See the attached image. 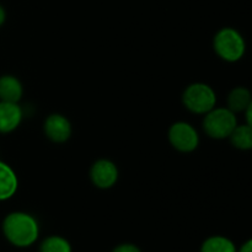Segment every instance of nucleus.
<instances>
[{"mask_svg": "<svg viewBox=\"0 0 252 252\" xmlns=\"http://www.w3.org/2000/svg\"><path fill=\"white\" fill-rule=\"evenodd\" d=\"M5 240L17 249H27L38 241L41 234L39 221L33 214L24 211L10 212L1 221Z\"/></svg>", "mask_w": 252, "mask_h": 252, "instance_id": "1", "label": "nucleus"}, {"mask_svg": "<svg viewBox=\"0 0 252 252\" xmlns=\"http://www.w3.org/2000/svg\"><path fill=\"white\" fill-rule=\"evenodd\" d=\"M246 48L245 37L234 27H221L213 37L214 53L226 63L241 61L245 56Z\"/></svg>", "mask_w": 252, "mask_h": 252, "instance_id": "2", "label": "nucleus"}, {"mask_svg": "<svg viewBox=\"0 0 252 252\" xmlns=\"http://www.w3.org/2000/svg\"><path fill=\"white\" fill-rule=\"evenodd\" d=\"M181 101L189 113L204 116L216 107L218 96L209 84L196 81L185 88Z\"/></svg>", "mask_w": 252, "mask_h": 252, "instance_id": "3", "label": "nucleus"}, {"mask_svg": "<svg viewBox=\"0 0 252 252\" xmlns=\"http://www.w3.org/2000/svg\"><path fill=\"white\" fill-rule=\"evenodd\" d=\"M239 125L238 116L228 107H214L203 116L202 129L204 134L214 140L229 139L233 130Z\"/></svg>", "mask_w": 252, "mask_h": 252, "instance_id": "4", "label": "nucleus"}, {"mask_svg": "<svg viewBox=\"0 0 252 252\" xmlns=\"http://www.w3.org/2000/svg\"><path fill=\"white\" fill-rule=\"evenodd\" d=\"M167 140L176 152L191 154L198 149L201 137L193 125L186 121H177L169 127Z\"/></svg>", "mask_w": 252, "mask_h": 252, "instance_id": "5", "label": "nucleus"}, {"mask_svg": "<svg viewBox=\"0 0 252 252\" xmlns=\"http://www.w3.org/2000/svg\"><path fill=\"white\" fill-rule=\"evenodd\" d=\"M90 181L96 189H110L116 186L120 179V170L112 160L101 158L95 160L89 170Z\"/></svg>", "mask_w": 252, "mask_h": 252, "instance_id": "6", "label": "nucleus"}, {"mask_svg": "<svg viewBox=\"0 0 252 252\" xmlns=\"http://www.w3.org/2000/svg\"><path fill=\"white\" fill-rule=\"evenodd\" d=\"M42 129L47 139L54 144H64L73 135V126L70 120L58 112L51 113L44 118Z\"/></svg>", "mask_w": 252, "mask_h": 252, "instance_id": "7", "label": "nucleus"}, {"mask_svg": "<svg viewBox=\"0 0 252 252\" xmlns=\"http://www.w3.org/2000/svg\"><path fill=\"white\" fill-rule=\"evenodd\" d=\"M25 111L20 103L0 101V134L15 132L22 123Z\"/></svg>", "mask_w": 252, "mask_h": 252, "instance_id": "8", "label": "nucleus"}, {"mask_svg": "<svg viewBox=\"0 0 252 252\" xmlns=\"http://www.w3.org/2000/svg\"><path fill=\"white\" fill-rule=\"evenodd\" d=\"M24 91V85L17 76L12 74L0 76V101L20 103Z\"/></svg>", "mask_w": 252, "mask_h": 252, "instance_id": "9", "label": "nucleus"}, {"mask_svg": "<svg viewBox=\"0 0 252 252\" xmlns=\"http://www.w3.org/2000/svg\"><path fill=\"white\" fill-rule=\"evenodd\" d=\"M19 189V177L15 170L0 160V202L7 201L16 194Z\"/></svg>", "mask_w": 252, "mask_h": 252, "instance_id": "10", "label": "nucleus"}, {"mask_svg": "<svg viewBox=\"0 0 252 252\" xmlns=\"http://www.w3.org/2000/svg\"><path fill=\"white\" fill-rule=\"evenodd\" d=\"M252 101V93L245 86H235L226 96V107L234 112L244 113Z\"/></svg>", "mask_w": 252, "mask_h": 252, "instance_id": "11", "label": "nucleus"}, {"mask_svg": "<svg viewBox=\"0 0 252 252\" xmlns=\"http://www.w3.org/2000/svg\"><path fill=\"white\" fill-rule=\"evenodd\" d=\"M199 252H238V248L228 236L212 235L204 239Z\"/></svg>", "mask_w": 252, "mask_h": 252, "instance_id": "12", "label": "nucleus"}, {"mask_svg": "<svg viewBox=\"0 0 252 252\" xmlns=\"http://www.w3.org/2000/svg\"><path fill=\"white\" fill-rule=\"evenodd\" d=\"M229 142L235 149L241 152L252 150V127L248 123L238 125L229 137Z\"/></svg>", "mask_w": 252, "mask_h": 252, "instance_id": "13", "label": "nucleus"}, {"mask_svg": "<svg viewBox=\"0 0 252 252\" xmlns=\"http://www.w3.org/2000/svg\"><path fill=\"white\" fill-rule=\"evenodd\" d=\"M38 252H73V246L64 236L49 235L39 243Z\"/></svg>", "mask_w": 252, "mask_h": 252, "instance_id": "14", "label": "nucleus"}, {"mask_svg": "<svg viewBox=\"0 0 252 252\" xmlns=\"http://www.w3.org/2000/svg\"><path fill=\"white\" fill-rule=\"evenodd\" d=\"M111 252H142L140 248L132 243H122L116 245Z\"/></svg>", "mask_w": 252, "mask_h": 252, "instance_id": "15", "label": "nucleus"}, {"mask_svg": "<svg viewBox=\"0 0 252 252\" xmlns=\"http://www.w3.org/2000/svg\"><path fill=\"white\" fill-rule=\"evenodd\" d=\"M238 252H252V238L246 240L245 243L238 249Z\"/></svg>", "mask_w": 252, "mask_h": 252, "instance_id": "16", "label": "nucleus"}, {"mask_svg": "<svg viewBox=\"0 0 252 252\" xmlns=\"http://www.w3.org/2000/svg\"><path fill=\"white\" fill-rule=\"evenodd\" d=\"M244 115H245L246 123L252 127V101L250 102V105H249V107L246 108L245 112H244Z\"/></svg>", "mask_w": 252, "mask_h": 252, "instance_id": "17", "label": "nucleus"}, {"mask_svg": "<svg viewBox=\"0 0 252 252\" xmlns=\"http://www.w3.org/2000/svg\"><path fill=\"white\" fill-rule=\"evenodd\" d=\"M5 21H6V10L0 4V27L5 24Z\"/></svg>", "mask_w": 252, "mask_h": 252, "instance_id": "18", "label": "nucleus"}]
</instances>
